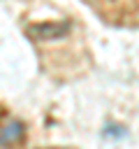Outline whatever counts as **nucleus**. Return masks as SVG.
I'll use <instances>...</instances> for the list:
<instances>
[{
	"instance_id": "nucleus-1",
	"label": "nucleus",
	"mask_w": 139,
	"mask_h": 149,
	"mask_svg": "<svg viewBox=\"0 0 139 149\" xmlns=\"http://www.w3.org/2000/svg\"><path fill=\"white\" fill-rule=\"evenodd\" d=\"M28 37L32 40H39V42H46V40H58V37H65L70 33V23L60 21H46V23H35V26H28Z\"/></svg>"
},
{
	"instance_id": "nucleus-2",
	"label": "nucleus",
	"mask_w": 139,
	"mask_h": 149,
	"mask_svg": "<svg viewBox=\"0 0 139 149\" xmlns=\"http://www.w3.org/2000/svg\"><path fill=\"white\" fill-rule=\"evenodd\" d=\"M23 137V123L21 121H9L7 126L0 128V147H12L16 142H21Z\"/></svg>"
}]
</instances>
